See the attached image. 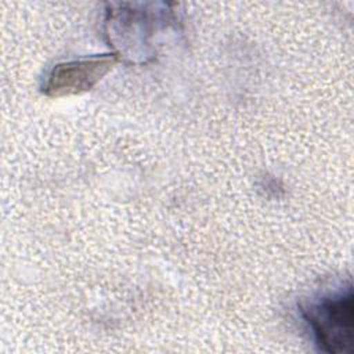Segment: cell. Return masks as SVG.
<instances>
[{
  "mask_svg": "<svg viewBox=\"0 0 354 354\" xmlns=\"http://www.w3.org/2000/svg\"><path fill=\"white\" fill-rule=\"evenodd\" d=\"M119 61L115 54L94 55L57 64L48 73L43 91L48 97L80 94L93 88Z\"/></svg>",
  "mask_w": 354,
  "mask_h": 354,
  "instance_id": "3957f363",
  "label": "cell"
},
{
  "mask_svg": "<svg viewBox=\"0 0 354 354\" xmlns=\"http://www.w3.org/2000/svg\"><path fill=\"white\" fill-rule=\"evenodd\" d=\"M156 4H109L105 36L113 54L133 64H147L156 55L153 37L170 25L171 12Z\"/></svg>",
  "mask_w": 354,
  "mask_h": 354,
  "instance_id": "6da1fadb",
  "label": "cell"
},
{
  "mask_svg": "<svg viewBox=\"0 0 354 354\" xmlns=\"http://www.w3.org/2000/svg\"><path fill=\"white\" fill-rule=\"evenodd\" d=\"M300 311L322 351L342 354L351 350L354 339V296L350 285L344 290L304 304Z\"/></svg>",
  "mask_w": 354,
  "mask_h": 354,
  "instance_id": "7a4b0ae2",
  "label": "cell"
}]
</instances>
